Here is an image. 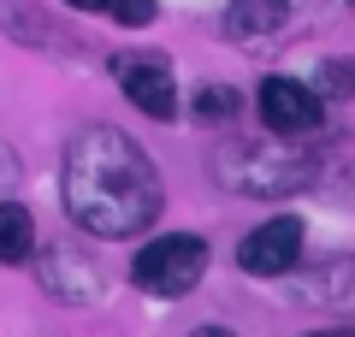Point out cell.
Masks as SVG:
<instances>
[{"instance_id":"30bf717a","label":"cell","mask_w":355,"mask_h":337,"mask_svg":"<svg viewBox=\"0 0 355 337\" xmlns=\"http://www.w3.org/2000/svg\"><path fill=\"white\" fill-rule=\"evenodd\" d=\"M314 95L320 101H343V95H355V60H326L320 65V77H314Z\"/></svg>"},{"instance_id":"52a82bcc","label":"cell","mask_w":355,"mask_h":337,"mask_svg":"<svg viewBox=\"0 0 355 337\" xmlns=\"http://www.w3.org/2000/svg\"><path fill=\"white\" fill-rule=\"evenodd\" d=\"M284 18H291V0H231L225 6V30L237 42L272 36V30H284Z\"/></svg>"},{"instance_id":"5b68a950","label":"cell","mask_w":355,"mask_h":337,"mask_svg":"<svg viewBox=\"0 0 355 337\" xmlns=\"http://www.w3.org/2000/svg\"><path fill=\"white\" fill-rule=\"evenodd\" d=\"M261 119H266V130H272V137L296 142V137H314V130L326 125V101H320L308 83L272 77V83H261Z\"/></svg>"},{"instance_id":"4fadbf2b","label":"cell","mask_w":355,"mask_h":337,"mask_svg":"<svg viewBox=\"0 0 355 337\" xmlns=\"http://www.w3.org/2000/svg\"><path fill=\"white\" fill-rule=\"evenodd\" d=\"M349 6H355V0H349Z\"/></svg>"},{"instance_id":"7c38bea8","label":"cell","mask_w":355,"mask_h":337,"mask_svg":"<svg viewBox=\"0 0 355 337\" xmlns=\"http://www.w3.org/2000/svg\"><path fill=\"white\" fill-rule=\"evenodd\" d=\"M65 6H77V12H101L107 0H65Z\"/></svg>"},{"instance_id":"8fae6325","label":"cell","mask_w":355,"mask_h":337,"mask_svg":"<svg viewBox=\"0 0 355 337\" xmlns=\"http://www.w3.org/2000/svg\"><path fill=\"white\" fill-rule=\"evenodd\" d=\"M101 12H113L119 24H148V18H154V0H107Z\"/></svg>"},{"instance_id":"9c48e42d","label":"cell","mask_w":355,"mask_h":337,"mask_svg":"<svg viewBox=\"0 0 355 337\" xmlns=\"http://www.w3.org/2000/svg\"><path fill=\"white\" fill-rule=\"evenodd\" d=\"M237 112H243L237 89H202V95H196V119H202V125H231Z\"/></svg>"},{"instance_id":"ba28073f","label":"cell","mask_w":355,"mask_h":337,"mask_svg":"<svg viewBox=\"0 0 355 337\" xmlns=\"http://www.w3.org/2000/svg\"><path fill=\"white\" fill-rule=\"evenodd\" d=\"M36 254V225L18 201H0V266H24Z\"/></svg>"},{"instance_id":"6da1fadb","label":"cell","mask_w":355,"mask_h":337,"mask_svg":"<svg viewBox=\"0 0 355 337\" xmlns=\"http://www.w3.org/2000/svg\"><path fill=\"white\" fill-rule=\"evenodd\" d=\"M65 213L95 237H137L160 219V172L125 130H77L65 148Z\"/></svg>"},{"instance_id":"8992f818","label":"cell","mask_w":355,"mask_h":337,"mask_svg":"<svg viewBox=\"0 0 355 337\" xmlns=\"http://www.w3.org/2000/svg\"><path fill=\"white\" fill-rule=\"evenodd\" d=\"M296 261H302V219H291V213L254 225L249 237H243V249H237V266L249 278H284Z\"/></svg>"},{"instance_id":"277c9868","label":"cell","mask_w":355,"mask_h":337,"mask_svg":"<svg viewBox=\"0 0 355 337\" xmlns=\"http://www.w3.org/2000/svg\"><path fill=\"white\" fill-rule=\"evenodd\" d=\"M113 71H119V89L130 95V107H142L160 125L178 119V83H172L166 53H113Z\"/></svg>"},{"instance_id":"7a4b0ae2","label":"cell","mask_w":355,"mask_h":337,"mask_svg":"<svg viewBox=\"0 0 355 337\" xmlns=\"http://www.w3.org/2000/svg\"><path fill=\"white\" fill-rule=\"evenodd\" d=\"M219 178L237 184L243 196H284V189L314 184V160L296 148H266V142H237L231 154H219Z\"/></svg>"},{"instance_id":"3957f363","label":"cell","mask_w":355,"mask_h":337,"mask_svg":"<svg viewBox=\"0 0 355 337\" xmlns=\"http://www.w3.org/2000/svg\"><path fill=\"white\" fill-rule=\"evenodd\" d=\"M207 273V243L190 237V231H178V237H154L142 243V254L130 261V278L137 290L148 296H190Z\"/></svg>"}]
</instances>
